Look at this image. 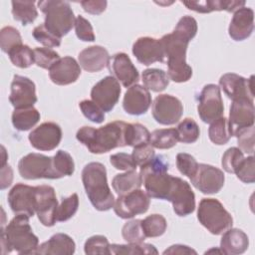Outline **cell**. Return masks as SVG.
<instances>
[{"label":"cell","instance_id":"1","mask_svg":"<svg viewBox=\"0 0 255 255\" xmlns=\"http://www.w3.org/2000/svg\"><path fill=\"white\" fill-rule=\"evenodd\" d=\"M127 127L128 123L123 121H114L99 128L85 126L78 129L76 137L90 152L106 153L114 148L127 146Z\"/></svg>","mask_w":255,"mask_h":255},{"label":"cell","instance_id":"2","mask_svg":"<svg viewBox=\"0 0 255 255\" xmlns=\"http://www.w3.org/2000/svg\"><path fill=\"white\" fill-rule=\"evenodd\" d=\"M29 218L25 214H16L6 227H1V253L3 255L12 250L18 254H36L39 239L33 233Z\"/></svg>","mask_w":255,"mask_h":255},{"label":"cell","instance_id":"3","mask_svg":"<svg viewBox=\"0 0 255 255\" xmlns=\"http://www.w3.org/2000/svg\"><path fill=\"white\" fill-rule=\"evenodd\" d=\"M82 181L92 205L99 211L114 207L115 196L108 184L107 169L101 162H90L82 170Z\"/></svg>","mask_w":255,"mask_h":255},{"label":"cell","instance_id":"4","mask_svg":"<svg viewBox=\"0 0 255 255\" xmlns=\"http://www.w3.org/2000/svg\"><path fill=\"white\" fill-rule=\"evenodd\" d=\"M164 57L167 58V76L175 83L190 80L192 69L186 63V50L190 40L176 31L162 36L160 39Z\"/></svg>","mask_w":255,"mask_h":255},{"label":"cell","instance_id":"5","mask_svg":"<svg viewBox=\"0 0 255 255\" xmlns=\"http://www.w3.org/2000/svg\"><path fill=\"white\" fill-rule=\"evenodd\" d=\"M169 163L162 154L154 155L149 161L140 166L139 175L141 184L144 185L146 193L156 199L166 200L173 175L168 174Z\"/></svg>","mask_w":255,"mask_h":255},{"label":"cell","instance_id":"6","mask_svg":"<svg viewBox=\"0 0 255 255\" xmlns=\"http://www.w3.org/2000/svg\"><path fill=\"white\" fill-rule=\"evenodd\" d=\"M38 7L45 14V27L55 36L62 39L75 26V15L66 1H39Z\"/></svg>","mask_w":255,"mask_h":255},{"label":"cell","instance_id":"7","mask_svg":"<svg viewBox=\"0 0 255 255\" xmlns=\"http://www.w3.org/2000/svg\"><path fill=\"white\" fill-rule=\"evenodd\" d=\"M197 219L211 234L220 235L232 227L233 218L223 204L215 198H202L197 209Z\"/></svg>","mask_w":255,"mask_h":255},{"label":"cell","instance_id":"8","mask_svg":"<svg viewBox=\"0 0 255 255\" xmlns=\"http://www.w3.org/2000/svg\"><path fill=\"white\" fill-rule=\"evenodd\" d=\"M18 171L21 177L28 180L39 178L58 179L53 166V157L42 153L31 152L23 156L18 162Z\"/></svg>","mask_w":255,"mask_h":255},{"label":"cell","instance_id":"9","mask_svg":"<svg viewBox=\"0 0 255 255\" xmlns=\"http://www.w3.org/2000/svg\"><path fill=\"white\" fill-rule=\"evenodd\" d=\"M197 112L200 120L205 124H211L223 116L224 107L218 86L207 84L203 87L198 98Z\"/></svg>","mask_w":255,"mask_h":255},{"label":"cell","instance_id":"10","mask_svg":"<svg viewBox=\"0 0 255 255\" xmlns=\"http://www.w3.org/2000/svg\"><path fill=\"white\" fill-rule=\"evenodd\" d=\"M35 211L38 219L44 226H54L57 222L59 206L54 187L50 185L35 186Z\"/></svg>","mask_w":255,"mask_h":255},{"label":"cell","instance_id":"11","mask_svg":"<svg viewBox=\"0 0 255 255\" xmlns=\"http://www.w3.org/2000/svg\"><path fill=\"white\" fill-rule=\"evenodd\" d=\"M150 196L141 189H135L128 194L119 195L114 204L115 213L123 218L128 219L135 215L143 214L148 210Z\"/></svg>","mask_w":255,"mask_h":255},{"label":"cell","instance_id":"12","mask_svg":"<svg viewBox=\"0 0 255 255\" xmlns=\"http://www.w3.org/2000/svg\"><path fill=\"white\" fill-rule=\"evenodd\" d=\"M166 200L171 202L175 214L181 217L191 214L195 209V194L191 186L177 176H173Z\"/></svg>","mask_w":255,"mask_h":255},{"label":"cell","instance_id":"13","mask_svg":"<svg viewBox=\"0 0 255 255\" xmlns=\"http://www.w3.org/2000/svg\"><path fill=\"white\" fill-rule=\"evenodd\" d=\"M151 113L156 123L163 126H171L180 120L183 114V106L176 97L163 94L154 99Z\"/></svg>","mask_w":255,"mask_h":255},{"label":"cell","instance_id":"14","mask_svg":"<svg viewBox=\"0 0 255 255\" xmlns=\"http://www.w3.org/2000/svg\"><path fill=\"white\" fill-rule=\"evenodd\" d=\"M121 85L113 76L99 81L91 90V98L105 113L111 112L118 104L121 96Z\"/></svg>","mask_w":255,"mask_h":255},{"label":"cell","instance_id":"15","mask_svg":"<svg viewBox=\"0 0 255 255\" xmlns=\"http://www.w3.org/2000/svg\"><path fill=\"white\" fill-rule=\"evenodd\" d=\"M192 185L203 194H214L221 190L225 176L221 169L206 163H198L194 175L190 178Z\"/></svg>","mask_w":255,"mask_h":255},{"label":"cell","instance_id":"16","mask_svg":"<svg viewBox=\"0 0 255 255\" xmlns=\"http://www.w3.org/2000/svg\"><path fill=\"white\" fill-rule=\"evenodd\" d=\"M254 102L249 99H238L232 101L228 126L232 136H235L241 129L254 126Z\"/></svg>","mask_w":255,"mask_h":255},{"label":"cell","instance_id":"17","mask_svg":"<svg viewBox=\"0 0 255 255\" xmlns=\"http://www.w3.org/2000/svg\"><path fill=\"white\" fill-rule=\"evenodd\" d=\"M31 145L43 151L55 149L62 139L61 127L53 122H46L34 128L28 135Z\"/></svg>","mask_w":255,"mask_h":255},{"label":"cell","instance_id":"18","mask_svg":"<svg viewBox=\"0 0 255 255\" xmlns=\"http://www.w3.org/2000/svg\"><path fill=\"white\" fill-rule=\"evenodd\" d=\"M7 198L9 206L15 214H25L29 217L35 215V186L17 183L11 188Z\"/></svg>","mask_w":255,"mask_h":255},{"label":"cell","instance_id":"19","mask_svg":"<svg viewBox=\"0 0 255 255\" xmlns=\"http://www.w3.org/2000/svg\"><path fill=\"white\" fill-rule=\"evenodd\" d=\"M108 68L112 76L125 88L135 85L139 80L137 69L126 53H117L110 57Z\"/></svg>","mask_w":255,"mask_h":255},{"label":"cell","instance_id":"20","mask_svg":"<svg viewBox=\"0 0 255 255\" xmlns=\"http://www.w3.org/2000/svg\"><path fill=\"white\" fill-rule=\"evenodd\" d=\"M253 76L249 79H245L235 73H226L220 77L219 86L225 95L232 101L243 98L253 101Z\"/></svg>","mask_w":255,"mask_h":255},{"label":"cell","instance_id":"21","mask_svg":"<svg viewBox=\"0 0 255 255\" xmlns=\"http://www.w3.org/2000/svg\"><path fill=\"white\" fill-rule=\"evenodd\" d=\"M9 102L15 109L33 107L37 102L34 82L27 77L15 75L11 83Z\"/></svg>","mask_w":255,"mask_h":255},{"label":"cell","instance_id":"22","mask_svg":"<svg viewBox=\"0 0 255 255\" xmlns=\"http://www.w3.org/2000/svg\"><path fill=\"white\" fill-rule=\"evenodd\" d=\"M132 54L136 60L149 66L155 62H163L164 53L159 39L152 37H140L132 45Z\"/></svg>","mask_w":255,"mask_h":255},{"label":"cell","instance_id":"23","mask_svg":"<svg viewBox=\"0 0 255 255\" xmlns=\"http://www.w3.org/2000/svg\"><path fill=\"white\" fill-rule=\"evenodd\" d=\"M151 105V96L146 88L135 84L129 87L125 93L123 108L125 112L131 116L145 114Z\"/></svg>","mask_w":255,"mask_h":255},{"label":"cell","instance_id":"24","mask_svg":"<svg viewBox=\"0 0 255 255\" xmlns=\"http://www.w3.org/2000/svg\"><path fill=\"white\" fill-rule=\"evenodd\" d=\"M81 75L79 63L70 56L60 58L49 70L50 80L59 86H66L75 83Z\"/></svg>","mask_w":255,"mask_h":255},{"label":"cell","instance_id":"25","mask_svg":"<svg viewBox=\"0 0 255 255\" xmlns=\"http://www.w3.org/2000/svg\"><path fill=\"white\" fill-rule=\"evenodd\" d=\"M254 30V12L249 7L236 10L228 27V34L234 41H243L249 38Z\"/></svg>","mask_w":255,"mask_h":255},{"label":"cell","instance_id":"26","mask_svg":"<svg viewBox=\"0 0 255 255\" xmlns=\"http://www.w3.org/2000/svg\"><path fill=\"white\" fill-rule=\"evenodd\" d=\"M109 60L110 55L108 50L99 45L85 48L78 56L80 67L90 73L100 72L103 70L108 66Z\"/></svg>","mask_w":255,"mask_h":255},{"label":"cell","instance_id":"27","mask_svg":"<svg viewBox=\"0 0 255 255\" xmlns=\"http://www.w3.org/2000/svg\"><path fill=\"white\" fill-rule=\"evenodd\" d=\"M75 241L68 234L56 233L48 241L38 246L36 254L42 255H72L75 253Z\"/></svg>","mask_w":255,"mask_h":255},{"label":"cell","instance_id":"28","mask_svg":"<svg viewBox=\"0 0 255 255\" xmlns=\"http://www.w3.org/2000/svg\"><path fill=\"white\" fill-rule=\"evenodd\" d=\"M220 249L223 254L238 255L244 253L249 246L247 234L238 228H229L222 233Z\"/></svg>","mask_w":255,"mask_h":255},{"label":"cell","instance_id":"29","mask_svg":"<svg viewBox=\"0 0 255 255\" xmlns=\"http://www.w3.org/2000/svg\"><path fill=\"white\" fill-rule=\"evenodd\" d=\"M189 10L198 13H210L212 11L235 12L236 10L244 7L245 1L235 0H205V1H182Z\"/></svg>","mask_w":255,"mask_h":255},{"label":"cell","instance_id":"30","mask_svg":"<svg viewBox=\"0 0 255 255\" xmlns=\"http://www.w3.org/2000/svg\"><path fill=\"white\" fill-rule=\"evenodd\" d=\"M40 113L34 107L15 109L12 113V125L20 131L32 128L40 121Z\"/></svg>","mask_w":255,"mask_h":255},{"label":"cell","instance_id":"31","mask_svg":"<svg viewBox=\"0 0 255 255\" xmlns=\"http://www.w3.org/2000/svg\"><path fill=\"white\" fill-rule=\"evenodd\" d=\"M112 186L119 195L128 194L141 186L140 175L135 170L126 171L115 175L112 180Z\"/></svg>","mask_w":255,"mask_h":255},{"label":"cell","instance_id":"32","mask_svg":"<svg viewBox=\"0 0 255 255\" xmlns=\"http://www.w3.org/2000/svg\"><path fill=\"white\" fill-rule=\"evenodd\" d=\"M141 81L143 87L155 93L162 92L169 84L167 73L161 69L150 68L146 69L141 74Z\"/></svg>","mask_w":255,"mask_h":255},{"label":"cell","instance_id":"33","mask_svg":"<svg viewBox=\"0 0 255 255\" xmlns=\"http://www.w3.org/2000/svg\"><path fill=\"white\" fill-rule=\"evenodd\" d=\"M12 15L14 20L26 26L35 21L38 11L34 1H12Z\"/></svg>","mask_w":255,"mask_h":255},{"label":"cell","instance_id":"34","mask_svg":"<svg viewBox=\"0 0 255 255\" xmlns=\"http://www.w3.org/2000/svg\"><path fill=\"white\" fill-rule=\"evenodd\" d=\"M178 141L176 128H159L150 133L149 143L153 148L168 149L173 147Z\"/></svg>","mask_w":255,"mask_h":255},{"label":"cell","instance_id":"35","mask_svg":"<svg viewBox=\"0 0 255 255\" xmlns=\"http://www.w3.org/2000/svg\"><path fill=\"white\" fill-rule=\"evenodd\" d=\"M208 136L214 144H226L232 136L228 126V120L224 117H221L218 120L212 122L208 128Z\"/></svg>","mask_w":255,"mask_h":255},{"label":"cell","instance_id":"36","mask_svg":"<svg viewBox=\"0 0 255 255\" xmlns=\"http://www.w3.org/2000/svg\"><path fill=\"white\" fill-rule=\"evenodd\" d=\"M111 254H158V251L152 244L143 242L128 244H110Z\"/></svg>","mask_w":255,"mask_h":255},{"label":"cell","instance_id":"37","mask_svg":"<svg viewBox=\"0 0 255 255\" xmlns=\"http://www.w3.org/2000/svg\"><path fill=\"white\" fill-rule=\"evenodd\" d=\"M141 227L146 238H154L161 236L165 232L167 222L160 214H150L141 220Z\"/></svg>","mask_w":255,"mask_h":255},{"label":"cell","instance_id":"38","mask_svg":"<svg viewBox=\"0 0 255 255\" xmlns=\"http://www.w3.org/2000/svg\"><path fill=\"white\" fill-rule=\"evenodd\" d=\"M9 59L12 64L18 68L26 69L35 63L34 50L27 45H19L11 49L8 53Z\"/></svg>","mask_w":255,"mask_h":255},{"label":"cell","instance_id":"39","mask_svg":"<svg viewBox=\"0 0 255 255\" xmlns=\"http://www.w3.org/2000/svg\"><path fill=\"white\" fill-rule=\"evenodd\" d=\"M150 132L141 124H128L126 131L127 145L128 146H138L144 143H149Z\"/></svg>","mask_w":255,"mask_h":255},{"label":"cell","instance_id":"40","mask_svg":"<svg viewBox=\"0 0 255 255\" xmlns=\"http://www.w3.org/2000/svg\"><path fill=\"white\" fill-rule=\"evenodd\" d=\"M53 166L58 178L70 176L75 171V163L72 155L63 149H60L53 156Z\"/></svg>","mask_w":255,"mask_h":255},{"label":"cell","instance_id":"41","mask_svg":"<svg viewBox=\"0 0 255 255\" xmlns=\"http://www.w3.org/2000/svg\"><path fill=\"white\" fill-rule=\"evenodd\" d=\"M178 141L183 143L195 142L200 134V129L196 122L190 118L182 120L176 128Z\"/></svg>","mask_w":255,"mask_h":255},{"label":"cell","instance_id":"42","mask_svg":"<svg viewBox=\"0 0 255 255\" xmlns=\"http://www.w3.org/2000/svg\"><path fill=\"white\" fill-rule=\"evenodd\" d=\"M122 235L128 243L143 242L146 238L141 227L140 219H133L125 223L122 228Z\"/></svg>","mask_w":255,"mask_h":255},{"label":"cell","instance_id":"43","mask_svg":"<svg viewBox=\"0 0 255 255\" xmlns=\"http://www.w3.org/2000/svg\"><path fill=\"white\" fill-rule=\"evenodd\" d=\"M79 207V197L77 193H73L68 197L62 199L61 204L57 209V221L64 222L72 218Z\"/></svg>","mask_w":255,"mask_h":255},{"label":"cell","instance_id":"44","mask_svg":"<svg viewBox=\"0 0 255 255\" xmlns=\"http://www.w3.org/2000/svg\"><path fill=\"white\" fill-rule=\"evenodd\" d=\"M22 44V38L19 31L12 27L6 26L0 31V47L4 53H9L11 49Z\"/></svg>","mask_w":255,"mask_h":255},{"label":"cell","instance_id":"45","mask_svg":"<svg viewBox=\"0 0 255 255\" xmlns=\"http://www.w3.org/2000/svg\"><path fill=\"white\" fill-rule=\"evenodd\" d=\"M84 251L89 255L111 254L110 243L104 235H94L88 238L84 245Z\"/></svg>","mask_w":255,"mask_h":255},{"label":"cell","instance_id":"46","mask_svg":"<svg viewBox=\"0 0 255 255\" xmlns=\"http://www.w3.org/2000/svg\"><path fill=\"white\" fill-rule=\"evenodd\" d=\"M244 159V152L238 147H229L222 156L221 164L223 169L228 173H235L237 167Z\"/></svg>","mask_w":255,"mask_h":255},{"label":"cell","instance_id":"47","mask_svg":"<svg viewBox=\"0 0 255 255\" xmlns=\"http://www.w3.org/2000/svg\"><path fill=\"white\" fill-rule=\"evenodd\" d=\"M34 57H35V64L46 70H50V68L60 60L59 54L51 48H40L37 47L34 49Z\"/></svg>","mask_w":255,"mask_h":255},{"label":"cell","instance_id":"48","mask_svg":"<svg viewBox=\"0 0 255 255\" xmlns=\"http://www.w3.org/2000/svg\"><path fill=\"white\" fill-rule=\"evenodd\" d=\"M79 108L89 121L95 124H102L105 121V112L93 101L84 100L80 102Z\"/></svg>","mask_w":255,"mask_h":255},{"label":"cell","instance_id":"49","mask_svg":"<svg viewBox=\"0 0 255 255\" xmlns=\"http://www.w3.org/2000/svg\"><path fill=\"white\" fill-rule=\"evenodd\" d=\"M176 167L181 174L190 179L197 170L198 162L191 154L180 152L176 155Z\"/></svg>","mask_w":255,"mask_h":255},{"label":"cell","instance_id":"50","mask_svg":"<svg viewBox=\"0 0 255 255\" xmlns=\"http://www.w3.org/2000/svg\"><path fill=\"white\" fill-rule=\"evenodd\" d=\"M32 35L37 42L46 46V48L59 47L61 45V38H59V37L55 36L53 33H51L45 27L44 23L35 27L32 32Z\"/></svg>","mask_w":255,"mask_h":255},{"label":"cell","instance_id":"51","mask_svg":"<svg viewBox=\"0 0 255 255\" xmlns=\"http://www.w3.org/2000/svg\"><path fill=\"white\" fill-rule=\"evenodd\" d=\"M255 163L254 156L249 155L244 157L239 166L237 167L235 174L238 179L244 183H253L255 181Z\"/></svg>","mask_w":255,"mask_h":255},{"label":"cell","instance_id":"52","mask_svg":"<svg viewBox=\"0 0 255 255\" xmlns=\"http://www.w3.org/2000/svg\"><path fill=\"white\" fill-rule=\"evenodd\" d=\"M235 136L237 137L238 148L252 155L254 152V126L241 129Z\"/></svg>","mask_w":255,"mask_h":255},{"label":"cell","instance_id":"53","mask_svg":"<svg viewBox=\"0 0 255 255\" xmlns=\"http://www.w3.org/2000/svg\"><path fill=\"white\" fill-rule=\"evenodd\" d=\"M111 164L119 170L130 171L136 169V163L133 160L131 154L126 152H117L110 156Z\"/></svg>","mask_w":255,"mask_h":255},{"label":"cell","instance_id":"54","mask_svg":"<svg viewBox=\"0 0 255 255\" xmlns=\"http://www.w3.org/2000/svg\"><path fill=\"white\" fill-rule=\"evenodd\" d=\"M75 32L77 37L84 42L95 41V34H94V30L91 23L81 15L77 16L76 18Z\"/></svg>","mask_w":255,"mask_h":255},{"label":"cell","instance_id":"55","mask_svg":"<svg viewBox=\"0 0 255 255\" xmlns=\"http://www.w3.org/2000/svg\"><path fill=\"white\" fill-rule=\"evenodd\" d=\"M197 29H198V27H197L196 20L193 17L186 15L179 19V21L177 22V24L173 30L180 33L181 35L185 36L186 38H188L191 41L195 37V35L197 33Z\"/></svg>","mask_w":255,"mask_h":255},{"label":"cell","instance_id":"56","mask_svg":"<svg viewBox=\"0 0 255 255\" xmlns=\"http://www.w3.org/2000/svg\"><path fill=\"white\" fill-rule=\"evenodd\" d=\"M131 156L135 161L136 165H143L154 156V149L150 143H144L133 147Z\"/></svg>","mask_w":255,"mask_h":255},{"label":"cell","instance_id":"57","mask_svg":"<svg viewBox=\"0 0 255 255\" xmlns=\"http://www.w3.org/2000/svg\"><path fill=\"white\" fill-rule=\"evenodd\" d=\"M108 2L107 1H103V0H94V1H90V0H85V1H81V6L83 7V9L93 15H100L102 14L106 8H107Z\"/></svg>","mask_w":255,"mask_h":255},{"label":"cell","instance_id":"58","mask_svg":"<svg viewBox=\"0 0 255 255\" xmlns=\"http://www.w3.org/2000/svg\"><path fill=\"white\" fill-rule=\"evenodd\" d=\"M13 180V170L12 167L6 163L1 165V175H0V187L1 189H5L11 185Z\"/></svg>","mask_w":255,"mask_h":255},{"label":"cell","instance_id":"59","mask_svg":"<svg viewBox=\"0 0 255 255\" xmlns=\"http://www.w3.org/2000/svg\"><path fill=\"white\" fill-rule=\"evenodd\" d=\"M163 254H197V252L189 246L182 244L171 245L169 248L163 251Z\"/></svg>","mask_w":255,"mask_h":255},{"label":"cell","instance_id":"60","mask_svg":"<svg viewBox=\"0 0 255 255\" xmlns=\"http://www.w3.org/2000/svg\"><path fill=\"white\" fill-rule=\"evenodd\" d=\"M1 149H2V159H1V165H4L7 163V159H8V156H7V152H6V149L5 147L2 145L1 146Z\"/></svg>","mask_w":255,"mask_h":255}]
</instances>
